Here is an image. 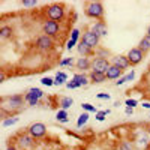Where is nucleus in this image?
Listing matches in <instances>:
<instances>
[{
	"instance_id": "nucleus-36",
	"label": "nucleus",
	"mask_w": 150,
	"mask_h": 150,
	"mask_svg": "<svg viewBox=\"0 0 150 150\" xmlns=\"http://www.w3.org/2000/svg\"><path fill=\"white\" fill-rule=\"evenodd\" d=\"M66 87L68 89H78V84L75 81H69V83H66Z\"/></svg>"
},
{
	"instance_id": "nucleus-44",
	"label": "nucleus",
	"mask_w": 150,
	"mask_h": 150,
	"mask_svg": "<svg viewBox=\"0 0 150 150\" xmlns=\"http://www.w3.org/2000/svg\"><path fill=\"white\" fill-rule=\"evenodd\" d=\"M147 36H150V26L147 27Z\"/></svg>"
},
{
	"instance_id": "nucleus-10",
	"label": "nucleus",
	"mask_w": 150,
	"mask_h": 150,
	"mask_svg": "<svg viewBox=\"0 0 150 150\" xmlns=\"http://www.w3.org/2000/svg\"><path fill=\"white\" fill-rule=\"evenodd\" d=\"M42 29H44V35L53 38V36L59 35V32H60V24L56 23V21H51V20H47V21L44 23V27H42Z\"/></svg>"
},
{
	"instance_id": "nucleus-6",
	"label": "nucleus",
	"mask_w": 150,
	"mask_h": 150,
	"mask_svg": "<svg viewBox=\"0 0 150 150\" xmlns=\"http://www.w3.org/2000/svg\"><path fill=\"white\" fill-rule=\"evenodd\" d=\"M27 132L33 137L35 140H41V138H44V137L47 135V126L42 122H35V123H32L29 126Z\"/></svg>"
},
{
	"instance_id": "nucleus-24",
	"label": "nucleus",
	"mask_w": 150,
	"mask_h": 150,
	"mask_svg": "<svg viewBox=\"0 0 150 150\" xmlns=\"http://www.w3.org/2000/svg\"><path fill=\"white\" fill-rule=\"evenodd\" d=\"M18 120H20V117L15 114V116H9V117H5L3 119V126L5 128H8V126H12V125H15V123H18Z\"/></svg>"
},
{
	"instance_id": "nucleus-42",
	"label": "nucleus",
	"mask_w": 150,
	"mask_h": 150,
	"mask_svg": "<svg viewBox=\"0 0 150 150\" xmlns=\"http://www.w3.org/2000/svg\"><path fill=\"white\" fill-rule=\"evenodd\" d=\"M5 78H6V75H5V74L2 72V77H0V81H2V83H3V81H5Z\"/></svg>"
},
{
	"instance_id": "nucleus-18",
	"label": "nucleus",
	"mask_w": 150,
	"mask_h": 150,
	"mask_svg": "<svg viewBox=\"0 0 150 150\" xmlns=\"http://www.w3.org/2000/svg\"><path fill=\"white\" fill-rule=\"evenodd\" d=\"M138 48L141 50L143 53H147V51H150V36H144L143 39L140 41V44H138Z\"/></svg>"
},
{
	"instance_id": "nucleus-35",
	"label": "nucleus",
	"mask_w": 150,
	"mask_h": 150,
	"mask_svg": "<svg viewBox=\"0 0 150 150\" xmlns=\"http://www.w3.org/2000/svg\"><path fill=\"white\" fill-rule=\"evenodd\" d=\"M38 2L36 0H24L23 2V6H26V8H30V6H36Z\"/></svg>"
},
{
	"instance_id": "nucleus-9",
	"label": "nucleus",
	"mask_w": 150,
	"mask_h": 150,
	"mask_svg": "<svg viewBox=\"0 0 150 150\" xmlns=\"http://www.w3.org/2000/svg\"><path fill=\"white\" fill-rule=\"evenodd\" d=\"M99 39H101V38H99L95 32L87 30V32L83 33V39H81V41H83L84 44H87V45L93 50V48H96V47L99 45Z\"/></svg>"
},
{
	"instance_id": "nucleus-23",
	"label": "nucleus",
	"mask_w": 150,
	"mask_h": 150,
	"mask_svg": "<svg viewBox=\"0 0 150 150\" xmlns=\"http://www.w3.org/2000/svg\"><path fill=\"white\" fill-rule=\"evenodd\" d=\"M134 78H135V71H131L129 74L125 75V77L119 78V81H116V86H122V84H125L126 81H132Z\"/></svg>"
},
{
	"instance_id": "nucleus-5",
	"label": "nucleus",
	"mask_w": 150,
	"mask_h": 150,
	"mask_svg": "<svg viewBox=\"0 0 150 150\" xmlns=\"http://www.w3.org/2000/svg\"><path fill=\"white\" fill-rule=\"evenodd\" d=\"M44 98V92L38 87H32V89L27 90V93L24 95V101H26L30 107H35L39 104V101Z\"/></svg>"
},
{
	"instance_id": "nucleus-19",
	"label": "nucleus",
	"mask_w": 150,
	"mask_h": 150,
	"mask_svg": "<svg viewBox=\"0 0 150 150\" xmlns=\"http://www.w3.org/2000/svg\"><path fill=\"white\" fill-rule=\"evenodd\" d=\"M74 105V99L69 98V96H62L60 98V108L62 110H68Z\"/></svg>"
},
{
	"instance_id": "nucleus-33",
	"label": "nucleus",
	"mask_w": 150,
	"mask_h": 150,
	"mask_svg": "<svg viewBox=\"0 0 150 150\" xmlns=\"http://www.w3.org/2000/svg\"><path fill=\"white\" fill-rule=\"evenodd\" d=\"M72 65H74V59H72V57H68V59L60 60V66H72Z\"/></svg>"
},
{
	"instance_id": "nucleus-22",
	"label": "nucleus",
	"mask_w": 150,
	"mask_h": 150,
	"mask_svg": "<svg viewBox=\"0 0 150 150\" xmlns=\"http://www.w3.org/2000/svg\"><path fill=\"white\" fill-rule=\"evenodd\" d=\"M56 119H57V122H60V123H68L69 122V116H68V111L66 110H59L57 111V114H56Z\"/></svg>"
},
{
	"instance_id": "nucleus-37",
	"label": "nucleus",
	"mask_w": 150,
	"mask_h": 150,
	"mask_svg": "<svg viewBox=\"0 0 150 150\" xmlns=\"http://www.w3.org/2000/svg\"><path fill=\"white\" fill-rule=\"evenodd\" d=\"M96 98H98V99H107V101H108L111 96H110L108 93H99V95H96Z\"/></svg>"
},
{
	"instance_id": "nucleus-8",
	"label": "nucleus",
	"mask_w": 150,
	"mask_h": 150,
	"mask_svg": "<svg viewBox=\"0 0 150 150\" xmlns=\"http://www.w3.org/2000/svg\"><path fill=\"white\" fill-rule=\"evenodd\" d=\"M110 66H111V63H110L105 57H98V59H95V60L92 62V71H93V72L105 74Z\"/></svg>"
},
{
	"instance_id": "nucleus-1",
	"label": "nucleus",
	"mask_w": 150,
	"mask_h": 150,
	"mask_svg": "<svg viewBox=\"0 0 150 150\" xmlns=\"http://www.w3.org/2000/svg\"><path fill=\"white\" fill-rule=\"evenodd\" d=\"M23 104H24L23 95H12V96L3 98L2 99V111H3V114L6 111H9L12 116H15V112H18L23 108Z\"/></svg>"
},
{
	"instance_id": "nucleus-3",
	"label": "nucleus",
	"mask_w": 150,
	"mask_h": 150,
	"mask_svg": "<svg viewBox=\"0 0 150 150\" xmlns=\"http://www.w3.org/2000/svg\"><path fill=\"white\" fill-rule=\"evenodd\" d=\"M15 144L20 150H32L36 144L35 138L29 134V132H21L17 135V138H15Z\"/></svg>"
},
{
	"instance_id": "nucleus-30",
	"label": "nucleus",
	"mask_w": 150,
	"mask_h": 150,
	"mask_svg": "<svg viewBox=\"0 0 150 150\" xmlns=\"http://www.w3.org/2000/svg\"><path fill=\"white\" fill-rule=\"evenodd\" d=\"M137 144H138V146H143V147H146V146L149 144V138H147L146 135L138 137V138H137Z\"/></svg>"
},
{
	"instance_id": "nucleus-29",
	"label": "nucleus",
	"mask_w": 150,
	"mask_h": 150,
	"mask_svg": "<svg viewBox=\"0 0 150 150\" xmlns=\"http://www.w3.org/2000/svg\"><path fill=\"white\" fill-rule=\"evenodd\" d=\"M81 108H83V111H86V112H95V114L99 111L95 105H92V104H87V102L81 104Z\"/></svg>"
},
{
	"instance_id": "nucleus-45",
	"label": "nucleus",
	"mask_w": 150,
	"mask_h": 150,
	"mask_svg": "<svg viewBox=\"0 0 150 150\" xmlns=\"http://www.w3.org/2000/svg\"><path fill=\"white\" fill-rule=\"evenodd\" d=\"M147 134H149V137H150V126L147 128Z\"/></svg>"
},
{
	"instance_id": "nucleus-13",
	"label": "nucleus",
	"mask_w": 150,
	"mask_h": 150,
	"mask_svg": "<svg viewBox=\"0 0 150 150\" xmlns=\"http://www.w3.org/2000/svg\"><path fill=\"white\" fill-rule=\"evenodd\" d=\"M111 65H114V66L120 68L122 71L131 66V63H129V59H128V56H116V57H112V62H111Z\"/></svg>"
},
{
	"instance_id": "nucleus-40",
	"label": "nucleus",
	"mask_w": 150,
	"mask_h": 150,
	"mask_svg": "<svg viewBox=\"0 0 150 150\" xmlns=\"http://www.w3.org/2000/svg\"><path fill=\"white\" fill-rule=\"evenodd\" d=\"M125 112H126L128 116H132V114H134V108H131V107H126V108H125Z\"/></svg>"
},
{
	"instance_id": "nucleus-20",
	"label": "nucleus",
	"mask_w": 150,
	"mask_h": 150,
	"mask_svg": "<svg viewBox=\"0 0 150 150\" xmlns=\"http://www.w3.org/2000/svg\"><path fill=\"white\" fill-rule=\"evenodd\" d=\"M107 80V75L105 74H99V72H90V81L93 83H104Z\"/></svg>"
},
{
	"instance_id": "nucleus-16",
	"label": "nucleus",
	"mask_w": 150,
	"mask_h": 150,
	"mask_svg": "<svg viewBox=\"0 0 150 150\" xmlns=\"http://www.w3.org/2000/svg\"><path fill=\"white\" fill-rule=\"evenodd\" d=\"M72 81H75L78 84V87H81V86H87L90 83V77H87V75H84L83 72L81 74H75L74 77H72Z\"/></svg>"
},
{
	"instance_id": "nucleus-41",
	"label": "nucleus",
	"mask_w": 150,
	"mask_h": 150,
	"mask_svg": "<svg viewBox=\"0 0 150 150\" xmlns=\"http://www.w3.org/2000/svg\"><path fill=\"white\" fill-rule=\"evenodd\" d=\"M143 107H144V108H147V110H150V104H149V102H144V104H143Z\"/></svg>"
},
{
	"instance_id": "nucleus-17",
	"label": "nucleus",
	"mask_w": 150,
	"mask_h": 150,
	"mask_svg": "<svg viewBox=\"0 0 150 150\" xmlns=\"http://www.w3.org/2000/svg\"><path fill=\"white\" fill-rule=\"evenodd\" d=\"M77 50H78V53H80L83 57H87V56H90V54L93 53V50H92L89 45H87V44H84L83 41L77 45Z\"/></svg>"
},
{
	"instance_id": "nucleus-26",
	"label": "nucleus",
	"mask_w": 150,
	"mask_h": 150,
	"mask_svg": "<svg viewBox=\"0 0 150 150\" xmlns=\"http://www.w3.org/2000/svg\"><path fill=\"white\" fill-rule=\"evenodd\" d=\"M12 33H14V30H12L11 26H2V29H0V38L2 39H6V38L12 36Z\"/></svg>"
},
{
	"instance_id": "nucleus-14",
	"label": "nucleus",
	"mask_w": 150,
	"mask_h": 150,
	"mask_svg": "<svg viewBox=\"0 0 150 150\" xmlns=\"http://www.w3.org/2000/svg\"><path fill=\"white\" fill-rule=\"evenodd\" d=\"M122 74H123V71H122L120 68L114 66V65H111V66L108 68V71L105 72L107 80H119V78H122Z\"/></svg>"
},
{
	"instance_id": "nucleus-28",
	"label": "nucleus",
	"mask_w": 150,
	"mask_h": 150,
	"mask_svg": "<svg viewBox=\"0 0 150 150\" xmlns=\"http://www.w3.org/2000/svg\"><path fill=\"white\" fill-rule=\"evenodd\" d=\"M119 149H120V150H134V149H135V146H134V143H132V141H129V140H123V141L120 143Z\"/></svg>"
},
{
	"instance_id": "nucleus-38",
	"label": "nucleus",
	"mask_w": 150,
	"mask_h": 150,
	"mask_svg": "<svg viewBox=\"0 0 150 150\" xmlns=\"http://www.w3.org/2000/svg\"><path fill=\"white\" fill-rule=\"evenodd\" d=\"M75 45H77V42L72 41V39H69V41H68V44H66V48H68V50H72Z\"/></svg>"
},
{
	"instance_id": "nucleus-27",
	"label": "nucleus",
	"mask_w": 150,
	"mask_h": 150,
	"mask_svg": "<svg viewBox=\"0 0 150 150\" xmlns=\"http://www.w3.org/2000/svg\"><path fill=\"white\" fill-rule=\"evenodd\" d=\"M108 114H110V110H99L96 114H95V117H96L98 122H104V120L107 119Z\"/></svg>"
},
{
	"instance_id": "nucleus-34",
	"label": "nucleus",
	"mask_w": 150,
	"mask_h": 150,
	"mask_svg": "<svg viewBox=\"0 0 150 150\" xmlns=\"http://www.w3.org/2000/svg\"><path fill=\"white\" fill-rule=\"evenodd\" d=\"M126 107H131V108H135L137 105H138V101H137V99H126Z\"/></svg>"
},
{
	"instance_id": "nucleus-12",
	"label": "nucleus",
	"mask_w": 150,
	"mask_h": 150,
	"mask_svg": "<svg viewBox=\"0 0 150 150\" xmlns=\"http://www.w3.org/2000/svg\"><path fill=\"white\" fill-rule=\"evenodd\" d=\"M92 32H95L99 38L101 36H107L108 35V27H107V23L102 20V21H96L93 26H92Z\"/></svg>"
},
{
	"instance_id": "nucleus-2",
	"label": "nucleus",
	"mask_w": 150,
	"mask_h": 150,
	"mask_svg": "<svg viewBox=\"0 0 150 150\" xmlns=\"http://www.w3.org/2000/svg\"><path fill=\"white\" fill-rule=\"evenodd\" d=\"M84 14L90 18L102 21L104 18V5L101 2H87L84 6Z\"/></svg>"
},
{
	"instance_id": "nucleus-39",
	"label": "nucleus",
	"mask_w": 150,
	"mask_h": 150,
	"mask_svg": "<svg viewBox=\"0 0 150 150\" xmlns=\"http://www.w3.org/2000/svg\"><path fill=\"white\" fill-rule=\"evenodd\" d=\"M6 150H20V149L17 147V144H15V143H9V144H8V147H6Z\"/></svg>"
},
{
	"instance_id": "nucleus-31",
	"label": "nucleus",
	"mask_w": 150,
	"mask_h": 150,
	"mask_svg": "<svg viewBox=\"0 0 150 150\" xmlns=\"http://www.w3.org/2000/svg\"><path fill=\"white\" fill-rule=\"evenodd\" d=\"M41 84H44V86H47V87H51V86H54V80L50 78V77H44V78L41 80Z\"/></svg>"
},
{
	"instance_id": "nucleus-15",
	"label": "nucleus",
	"mask_w": 150,
	"mask_h": 150,
	"mask_svg": "<svg viewBox=\"0 0 150 150\" xmlns=\"http://www.w3.org/2000/svg\"><path fill=\"white\" fill-rule=\"evenodd\" d=\"M75 66L80 71H87V69H92V62L89 60V57H80L75 62Z\"/></svg>"
},
{
	"instance_id": "nucleus-21",
	"label": "nucleus",
	"mask_w": 150,
	"mask_h": 150,
	"mask_svg": "<svg viewBox=\"0 0 150 150\" xmlns=\"http://www.w3.org/2000/svg\"><path fill=\"white\" fill-rule=\"evenodd\" d=\"M68 81V75L65 72H57L56 78H54V86H63Z\"/></svg>"
},
{
	"instance_id": "nucleus-11",
	"label": "nucleus",
	"mask_w": 150,
	"mask_h": 150,
	"mask_svg": "<svg viewBox=\"0 0 150 150\" xmlns=\"http://www.w3.org/2000/svg\"><path fill=\"white\" fill-rule=\"evenodd\" d=\"M143 57H144V53L141 51V50L137 47V48H131L129 53H128V59H129V63L131 65H138L143 62Z\"/></svg>"
},
{
	"instance_id": "nucleus-4",
	"label": "nucleus",
	"mask_w": 150,
	"mask_h": 150,
	"mask_svg": "<svg viewBox=\"0 0 150 150\" xmlns=\"http://www.w3.org/2000/svg\"><path fill=\"white\" fill-rule=\"evenodd\" d=\"M47 17L48 20H51V21H62L65 17V8L63 5H59V3H53V5H50L47 8Z\"/></svg>"
},
{
	"instance_id": "nucleus-43",
	"label": "nucleus",
	"mask_w": 150,
	"mask_h": 150,
	"mask_svg": "<svg viewBox=\"0 0 150 150\" xmlns=\"http://www.w3.org/2000/svg\"><path fill=\"white\" fill-rule=\"evenodd\" d=\"M53 150H66V149H63V147H56V149H53Z\"/></svg>"
},
{
	"instance_id": "nucleus-32",
	"label": "nucleus",
	"mask_w": 150,
	"mask_h": 150,
	"mask_svg": "<svg viewBox=\"0 0 150 150\" xmlns=\"http://www.w3.org/2000/svg\"><path fill=\"white\" fill-rule=\"evenodd\" d=\"M69 39L78 42V39H80V30H78V29H74V30L71 32V38H69Z\"/></svg>"
},
{
	"instance_id": "nucleus-25",
	"label": "nucleus",
	"mask_w": 150,
	"mask_h": 150,
	"mask_svg": "<svg viewBox=\"0 0 150 150\" xmlns=\"http://www.w3.org/2000/svg\"><path fill=\"white\" fill-rule=\"evenodd\" d=\"M89 122V112H81V114L78 116V120H77V128H83L84 125Z\"/></svg>"
},
{
	"instance_id": "nucleus-7",
	"label": "nucleus",
	"mask_w": 150,
	"mask_h": 150,
	"mask_svg": "<svg viewBox=\"0 0 150 150\" xmlns=\"http://www.w3.org/2000/svg\"><path fill=\"white\" fill-rule=\"evenodd\" d=\"M53 47H54L53 39L47 35H42L36 39V48L42 53H47V51H50V50H53Z\"/></svg>"
}]
</instances>
